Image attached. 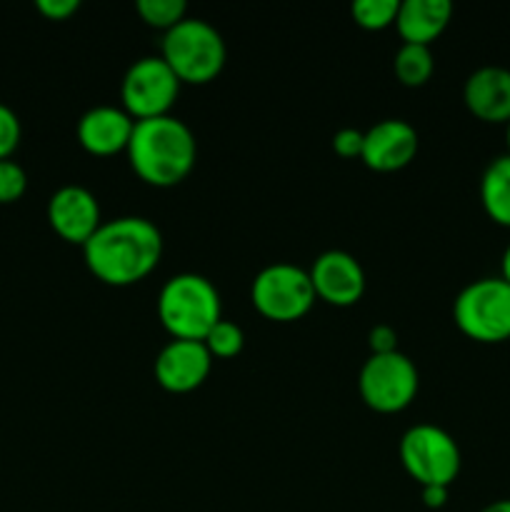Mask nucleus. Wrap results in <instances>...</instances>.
<instances>
[{"label": "nucleus", "instance_id": "aec40b11", "mask_svg": "<svg viewBox=\"0 0 510 512\" xmlns=\"http://www.w3.org/2000/svg\"><path fill=\"white\" fill-rule=\"evenodd\" d=\"M398 8L400 0H355V3L350 5V13H353V20L360 28L380 30L388 28L390 23H395Z\"/></svg>", "mask_w": 510, "mask_h": 512}, {"label": "nucleus", "instance_id": "39448f33", "mask_svg": "<svg viewBox=\"0 0 510 512\" xmlns=\"http://www.w3.org/2000/svg\"><path fill=\"white\" fill-rule=\"evenodd\" d=\"M453 320L460 333L478 343L510 340V283L500 275L468 283L455 295Z\"/></svg>", "mask_w": 510, "mask_h": 512}, {"label": "nucleus", "instance_id": "4468645a", "mask_svg": "<svg viewBox=\"0 0 510 512\" xmlns=\"http://www.w3.org/2000/svg\"><path fill=\"white\" fill-rule=\"evenodd\" d=\"M135 118L125 108L118 105H95L85 110L78 120L80 145L93 155H113L128 148L130 135H133Z\"/></svg>", "mask_w": 510, "mask_h": 512}, {"label": "nucleus", "instance_id": "f257e3e1", "mask_svg": "<svg viewBox=\"0 0 510 512\" xmlns=\"http://www.w3.org/2000/svg\"><path fill=\"white\" fill-rule=\"evenodd\" d=\"M163 255V235L143 215H120L103 220L83 245L90 273L103 283L123 288L148 278Z\"/></svg>", "mask_w": 510, "mask_h": 512}, {"label": "nucleus", "instance_id": "6ab92c4d", "mask_svg": "<svg viewBox=\"0 0 510 512\" xmlns=\"http://www.w3.org/2000/svg\"><path fill=\"white\" fill-rule=\"evenodd\" d=\"M135 10H138L145 23L160 30H170L180 20L188 18V3L185 0H138Z\"/></svg>", "mask_w": 510, "mask_h": 512}, {"label": "nucleus", "instance_id": "2eb2a0df", "mask_svg": "<svg viewBox=\"0 0 510 512\" xmlns=\"http://www.w3.org/2000/svg\"><path fill=\"white\" fill-rule=\"evenodd\" d=\"M463 100L475 118L485 123H508L510 70L500 65H483L473 70L463 85Z\"/></svg>", "mask_w": 510, "mask_h": 512}, {"label": "nucleus", "instance_id": "f03ea898", "mask_svg": "<svg viewBox=\"0 0 510 512\" xmlns=\"http://www.w3.org/2000/svg\"><path fill=\"white\" fill-rule=\"evenodd\" d=\"M125 153L140 180L155 188H170L193 170L198 143L190 125L168 113L135 120Z\"/></svg>", "mask_w": 510, "mask_h": 512}, {"label": "nucleus", "instance_id": "f8f14e48", "mask_svg": "<svg viewBox=\"0 0 510 512\" xmlns=\"http://www.w3.org/2000/svg\"><path fill=\"white\" fill-rule=\"evenodd\" d=\"M48 223L68 243L85 245L103 223L98 198L83 185H63L48 200Z\"/></svg>", "mask_w": 510, "mask_h": 512}, {"label": "nucleus", "instance_id": "ddd939ff", "mask_svg": "<svg viewBox=\"0 0 510 512\" xmlns=\"http://www.w3.org/2000/svg\"><path fill=\"white\" fill-rule=\"evenodd\" d=\"M418 130L403 118H385L365 130L363 153L360 160L370 170L378 173H393L405 168L418 153Z\"/></svg>", "mask_w": 510, "mask_h": 512}, {"label": "nucleus", "instance_id": "dca6fc26", "mask_svg": "<svg viewBox=\"0 0 510 512\" xmlns=\"http://www.w3.org/2000/svg\"><path fill=\"white\" fill-rule=\"evenodd\" d=\"M450 0H400L395 25L403 43L430 45L450 23Z\"/></svg>", "mask_w": 510, "mask_h": 512}, {"label": "nucleus", "instance_id": "5701e85b", "mask_svg": "<svg viewBox=\"0 0 510 512\" xmlns=\"http://www.w3.org/2000/svg\"><path fill=\"white\" fill-rule=\"evenodd\" d=\"M20 135H23V128H20V118L15 115V110L10 105L0 103V160L10 158L15 153Z\"/></svg>", "mask_w": 510, "mask_h": 512}, {"label": "nucleus", "instance_id": "393cba45", "mask_svg": "<svg viewBox=\"0 0 510 512\" xmlns=\"http://www.w3.org/2000/svg\"><path fill=\"white\" fill-rule=\"evenodd\" d=\"M368 345H370V353L373 355L393 353V350H398V333H395L393 325L378 323L370 328Z\"/></svg>", "mask_w": 510, "mask_h": 512}, {"label": "nucleus", "instance_id": "9d476101", "mask_svg": "<svg viewBox=\"0 0 510 512\" xmlns=\"http://www.w3.org/2000/svg\"><path fill=\"white\" fill-rule=\"evenodd\" d=\"M213 368V355L203 340L173 338L155 355L153 373L168 393H190L200 388Z\"/></svg>", "mask_w": 510, "mask_h": 512}, {"label": "nucleus", "instance_id": "b1692460", "mask_svg": "<svg viewBox=\"0 0 510 512\" xmlns=\"http://www.w3.org/2000/svg\"><path fill=\"white\" fill-rule=\"evenodd\" d=\"M363 138L365 130L340 128L333 135V150L340 158H360V153H363Z\"/></svg>", "mask_w": 510, "mask_h": 512}, {"label": "nucleus", "instance_id": "a878e982", "mask_svg": "<svg viewBox=\"0 0 510 512\" xmlns=\"http://www.w3.org/2000/svg\"><path fill=\"white\" fill-rule=\"evenodd\" d=\"M35 8H38L45 18L65 20L80 8V3L78 0H38V3H35Z\"/></svg>", "mask_w": 510, "mask_h": 512}, {"label": "nucleus", "instance_id": "0eeeda50", "mask_svg": "<svg viewBox=\"0 0 510 512\" xmlns=\"http://www.w3.org/2000/svg\"><path fill=\"white\" fill-rule=\"evenodd\" d=\"M315 288L310 273L295 263H270L253 278L250 300L260 315L278 323L298 320L313 308Z\"/></svg>", "mask_w": 510, "mask_h": 512}, {"label": "nucleus", "instance_id": "412c9836", "mask_svg": "<svg viewBox=\"0 0 510 512\" xmlns=\"http://www.w3.org/2000/svg\"><path fill=\"white\" fill-rule=\"evenodd\" d=\"M205 348L210 350L213 358H233L243 350L245 345V335L240 325H235L233 320L220 318L218 323L210 328V333L203 338Z\"/></svg>", "mask_w": 510, "mask_h": 512}, {"label": "nucleus", "instance_id": "1a4fd4ad", "mask_svg": "<svg viewBox=\"0 0 510 512\" xmlns=\"http://www.w3.org/2000/svg\"><path fill=\"white\" fill-rule=\"evenodd\" d=\"M180 78L173 73L163 55H143L123 75L120 95L123 108L135 120L168 115L180 93Z\"/></svg>", "mask_w": 510, "mask_h": 512}, {"label": "nucleus", "instance_id": "423d86ee", "mask_svg": "<svg viewBox=\"0 0 510 512\" xmlns=\"http://www.w3.org/2000/svg\"><path fill=\"white\" fill-rule=\"evenodd\" d=\"M400 463L410 478L423 485H448L460 473V448L453 435L433 423H418L408 428L398 445Z\"/></svg>", "mask_w": 510, "mask_h": 512}, {"label": "nucleus", "instance_id": "7ed1b4c3", "mask_svg": "<svg viewBox=\"0 0 510 512\" xmlns=\"http://www.w3.org/2000/svg\"><path fill=\"white\" fill-rule=\"evenodd\" d=\"M220 313L218 288L200 273L170 275L158 293V318L173 338L203 340Z\"/></svg>", "mask_w": 510, "mask_h": 512}, {"label": "nucleus", "instance_id": "c756f323", "mask_svg": "<svg viewBox=\"0 0 510 512\" xmlns=\"http://www.w3.org/2000/svg\"><path fill=\"white\" fill-rule=\"evenodd\" d=\"M505 125H508V130H505V138H508V155H510V120Z\"/></svg>", "mask_w": 510, "mask_h": 512}, {"label": "nucleus", "instance_id": "20e7f679", "mask_svg": "<svg viewBox=\"0 0 510 512\" xmlns=\"http://www.w3.org/2000/svg\"><path fill=\"white\" fill-rule=\"evenodd\" d=\"M160 55L173 68L180 83L203 85L218 78L228 58V48L213 23L188 15L178 25L165 30Z\"/></svg>", "mask_w": 510, "mask_h": 512}, {"label": "nucleus", "instance_id": "9b49d317", "mask_svg": "<svg viewBox=\"0 0 510 512\" xmlns=\"http://www.w3.org/2000/svg\"><path fill=\"white\" fill-rule=\"evenodd\" d=\"M315 295L330 305H355L365 293V270L355 255L345 250H325L310 265Z\"/></svg>", "mask_w": 510, "mask_h": 512}, {"label": "nucleus", "instance_id": "bb28decb", "mask_svg": "<svg viewBox=\"0 0 510 512\" xmlns=\"http://www.w3.org/2000/svg\"><path fill=\"white\" fill-rule=\"evenodd\" d=\"M448 485H423L420 488V498H423V505L430 510H438L448 503Z\"/></svg>", "mask_w": 510, "mask_h": 512}, {"label": "nucleus", "instance_id": "6e6552de", "mask_svg": "<svg viewBox=\"0 0 510 512\" xmlns=\"http://www.w3.org/2000/svg\"><path fill=\"white\" fill-rule=\"evenodd\" d=\"M420 375L413 360L400 350L368 355L358 375V390L365 405L378 413H400L418 395Z\"/></svg>", "mask_w": 510, "mask_h": 512}, {"label": "nucleus", "instance_id": "cd10ccee", "mask_svg": "<svg viewBox=\"0 0 510 512\" xmlns=\"http://www.w3.org/2000/svg\"><path fill=\"white\" fill-rule=\"evenodd\" d=\"M500 278H503L505 283H510V243L508 248L503 250V260H500Z\"/></svg>", "mask_w": 510, "mask_h": 512}, {"label": "nucleus", "instance_id": "4be33fe9", "mask_svg": "<svg viewBox=\"0 0 510 512\" xmlns=\"http://www.w3.org/2000/svg\"><path fill=\"white\" fill-rule=\"evenodd\" d=\"M28 190V175L15 160H0V205L18 203Z\"/></svg>", "mask_w": 510, "mask_h": 512}, {"label": "nucleus", "instance_id": "f3484780", "mask_svg": "<svg viewBox=\"0 0 510 512\" xmlns=\"http://www.w3.org/2000/svg\"><path fill=\"white\" fill-rule=\"evenodd\" d=\"M480 200L485 213L498 225L510 228V155H498L480 178Z\"/></svg>", "mask_w": 510, "mask_h": 512}, {"label": "nucleus", "instance_id": "c85d7f7f", "mask_svg": "<svg viewBox=\"0 0 510 512\" xmlns=\"http://www.w3.org/2000/svg\"><path fill=\"white\" fill-rule=\"evenodd\" d=\"M480 512H510V498H503V500H495V503L485 505Z\"/></svg>", "mask_w": 510, "mask_h": 512}, {"label": "nucleus", "instance_id": "a211bd4d", "mask_svg": "<svg viewBox=\"0 0 510 512\" xmlns=\"http://www.w3.org/2000/svg\"><path fill=\"white\" fill-rule=\"evenodd\" d=\"M393 70L400 83L418 88V85L428 83L435 70L433 50H430V45L403 43L393 58Z\"/></svg>", "mask_w": 510, "mask_h": 512}]
</instances>
